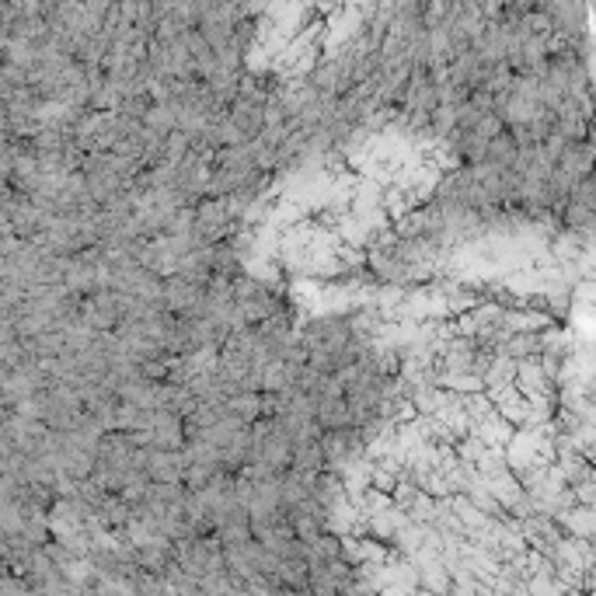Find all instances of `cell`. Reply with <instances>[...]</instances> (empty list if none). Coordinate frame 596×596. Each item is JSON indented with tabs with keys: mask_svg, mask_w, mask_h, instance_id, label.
<instances>
[{
	"mask_svg": "<svg viewBox=\"0 0 596 596\" xmlns=\"http://www.w3.org/2000/svg\"><path fill=\"white\" fill-rule=\"evenodd\" d=\"M18 116H35V105H28V108H14V105H7V136L14 133V126H18ZM21 133H25V136H28V133L35 136L39 126H35L32 119H25V123H21Z\"/></svg>",
	"mask_w": 596,
	"mask_h": 596,
	"instance_id": "cell-1",
	"label": "cell"
}]
</instances>
